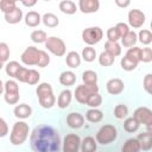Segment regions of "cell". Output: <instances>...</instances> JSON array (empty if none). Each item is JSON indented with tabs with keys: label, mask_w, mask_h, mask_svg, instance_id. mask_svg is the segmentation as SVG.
<instances>
[{
	"label": "cell",
	"mask_w": 152,
	"mask_h": 152,
	"mask_svg": "<svg viewBox=\"0 0 152 152\" xmlns=\"http://www.w3.org/2000/svg\"><path fill=\"white\" fill-rule=\"evenodd\" d=\"M146 128H147V132H151V133H152V125L148 126V127H146Z\"/></svg>",
	"instance_id": "51"
},
{
	"label": "cell",
	"mask_w": 152,
	"mask_h": 152,
	"mask_svg": "<svg viewBox=\"0 0 152 152\" xmlns=\"http://www.w3.org/2000/svg\"><path fill=\"white\" fill-rule=\"evenodd\" d=\"M42 51L43 50H39L34 46H28L26 48L21 56H20V59L23 62V64L25 65H28V66H32V65H37L39 64V61H40V57H42Z\"/></svg>",
	"instance_id": "6"
},
{
	"label": "cell",
	"mask_w": 152,
	"mask_h": 152,
	"mask_svg": "<svg viewBox=\"0 0 152 152\" xmlns=\"http://www.w3.org/2000/svg\"><path fill=\"white\" fill-rule=\"evenodd\" d=\"M36 94L39 101V104L43 108H52L56 103V97L53 95V90L50 83L48 82H42L38 84L37 89H36Z\"/></svg>",
	"instance_id": "2"
},
{
	"label": "cell",
	"mask_w": 152,
	"mask_h": 152,
	"mask_svg": "<svg viewBox=\"0 0 152 152\" xmlns=\"http://www.w3.org/2000/svg\"><path fill=\"white\" fill-rule=\"evenodd\" d=\"M58 80H59V83L62 86H64V87L68 88V87H71V86L75 84V82H76V75L71 70H65V71L61 72Z\"/></svg>",
	"instance_id": "20"
},
{
	"label": "cell",
	"mask_w": 152,
	"mask_h": 152,
	"mask_svg": "<svg viewBox=\"0 0 152 152\" xmlns=\"http://www.w3.org/2000/svg\"><path fill=\"white\" fill-rule=\"evenodd\" d=\"M17 7V2L13 0H1L0 1V10L4 14L11 12L12 10H14Z\"/></svg>",
	"instance_id": "41"
},
{
	"label": "cell",
	"mask_w": 152,
	"mask_h": 152,
	"mask_svg": "<svg viewBox=\"0 0 152 152\" xmlns=\"http://www.w3.org/2000/svg\"><path fill=\"white\" fill-rule=\"evenodd\" d=\"M137 40H138V34L134 31H129L125 37L121 38V44H122L124 48L131 49V48H133L135 45Z\"/></svg>",
	"instance_id": "32"
},
{
	"label": "cell",
	"mask_w": 152,
	"mask_h": 152,
	"mask_svg": "<svg viewBox=\"0 0 152 152\" xmlns=\"http://www.w3.org/2000/svg\"><path fill=\"white\" fill-rule=\"evenodd\" d=\"M45 48L52 55H55L57 57H62L66 52V45L63 42V39L58 38V37H55V36H51V37L48 38V40L45 43Z\"/></svg>",
	"instance_id": "9"
},
{
	"label": "cell",
	"mask_w": 152,
	"mask_h": 152,
	"mask_svg": "<svg viewBox=\"0 0 152 152\" xmlns=\"http://www.w3.org/2000/svg\"><path fill=\"white\" fill-rule=\"evenodd\" d=\"M141 147H140V142L138 141L137 138H129L127 139L122 147H121V152H140Z\"/></svg>",
	"instance_id": "24"
},
{
	"label": "cell",
	"mask_w": 152,
	"mask_h": 152,
	"mask_svg": "<svg viewBox=\"0 0 152 152\" xmlns=\"http://www.w3.org/2000/svg\"><path fill=\"white\" fill-rule=\"evenodd\" d=\"M23 68V65L19 63V62H17V61H11V62H8L6 65H5V71H6V74L10 76V77H13V78H15L17 77V74L19 72V70Z\"/></svg>",
	"instance_id": "29"
},
{
	"label": "cell",
	"mask_w": 152,
	"mask_h": 152,
	"mask_svg": "<svg viewBox=\"0 0 152 152\" xmlns=\"http://www.w3.org/2000/svg\"><path fill=\"white\" fill-rule=\"evenodd\" d=\"M66 124L71 128H81L84 125V116L77 112H72L66 116Z\"/></svg>",
	"instance_id": "17"
},
{
	"label": "cell",
	"mask_w": 152,
	"mask_h": 152,
	"mask_svg": "<svg viewBox=\"0 0 152 152\" xmlns=\"http://www.w3.org/2000/svg\"><path fill=\"white\" fill-rule=\"evenodd\" d=\"M99 93V86H86V84H81L77 86L75 91H74V96L76 99L77 102H80L81 104H87L88 99L95 94Z\"/></svg>",
	"instance_id": "7"
},
{
	"label": "cell",
	"mask_w": 152,
	"mask_h": 152,
	"mask_svg": "<svg viewBox=\"0 0 152 152\" xmlns=\"http://www.w3.org/2000/svg\"><path fill=\"white\" fill-rule=\"evenodd\" d=\"M101 103H102V96L99 93L93 94L87 101V106H89L91 108H97L99 106H101Z\"/></svg>",
	"instance_id": "42"
},
{
	"label": "cell",
	"mask_w": 152,
	"mask_h": 152,
	"mask_svg": "<svg viewBox=\"0 0 152 152\" xmlns=\"http://www.w3.org/2000/svg\"><path fill=\"white\" fill-rule=\"evenodd\" d=\"M115 27L118 28V31H119V33H120V36H121V38L122 37H125L131 30H129V26L126 24V23H118L116 25H115Z\"/></svg>",
	"instance_id": "47"
},
{
	"label": "cell",
	"mask_w": 152,
	"mask_h": 152,
	"mask_svg": "<svg viewBox=\"0 0 152 152\" xmlns=\"http://www.w3.org/2000/svg\"><path fill=\"white\" fill-rule=\"evenodd\" d=\"M102 38H103V31L99 26L87 27L82 31V39L89 46H91L94 44H97Z\"/></svg>",
	"instance_id": "8"
},
{
	"label": "cell",
	"mask_w": 152,
	"mask_h": 152,
	"mask_svg": "<svg viewBox=\"0 0 152 152\" xmlns=\"http://www.w3.org/2000/svg\"><path fill=\"white\" fill-rule=\"evenodd\" d=\"M25 24L30 27H36L42 23V15L36 11H30L25 14Z\"/></svg>",
	"instance_id": "21"
},
{
	"label": "cell",
	"mask_w": 152,
	"mask_h": 152,
	"mask_svg": "<svg viewBox=\"0 0 152 152\" xmlns=\"http://www.w3.org/2000/svg\"><path fill=\"white\" fill-rule=\"evenodd\" d=\"M140 48H138V46H133V48H131V49H128L127 50V52L125 53L126 56H128L129 58H132L133 61H135L137 63H139L140 62Z\"/></svg>",
	"instance_id": "44"
},
{
	"label": "cell",
	"mask_w": 152,
	"mask_h": 152,
	"mask_svg": "<svg viewBox=\"0 0 152 152\" xmlns=\"http://www.w3.org/2000/svg\"><path fill=\"white\" fill-rule=\"evenodd\" d=\"M61 142L58 132L45 124L34 127L30 135V144L34 152H59Z\"/></svg>",
	"instance_id": "1"
},
{
	"label": "cell",
	"mask_w": 152,
	"mask_h": 152,
	"mask_svg": "<svg viewBox=\"0 0 152 152\" xmlns=\"http://www.w3.org/2000/svg\"><path fill=\"white\" fill-rule=\"evenodd\" d=\"M81 138L75 133H69L64 137L62 142L63 152H78L81 150Z\"/></svg>",
	"instance_id": "11"
},
{
	"label": "cell",
	"mask_w": 152,
	"mask_h": 152,
	"mask_svg": "<svg viewBox=\"0 0 152 152\" xmlns=\"http://www.w3.org/2000/svg\"><path fill=\"white\" fill-rule=\"evenodd\" d=\"M30 133V127L25 121H17L13 124L11 134H10V140L13 145H21L26 141L27 137Z\"/></svg>",
	"instance_id": "3"
},
{
	"label": "cell",
	"mask_w": 152,
	"mask_h": 152,
	"mask_svg": "<svg viewBox=\"0 0 152 152\" xmlns=\"http://www.w3.org/2000/svg\"><path fill=\"white\" fill-rule=\"evenodd\" d=\"M15 80H18L19 82H23V83H27L30 86H33V84H37L40 80V74L34 70V69H27V68H21L19 70V72L17 74V77Z\"/></svg>",
	"instance_id": "10"
},
{
	"label": "cell",
	"mask_w": 152,
	"mask_h": 152,
	"mask_svg": "<svg viewBox=\"0 0 152 152\" xmlns=\"http://www.w3.org/2000/svg\"><path fill=\"white\" fill-rule=\"evenodd\" d=\"M30 38H31V40L33 43L42 44V43H46V40H48L49 37H48V34H46L45 31H43V30H34V31L31 32Z\"/></svg>",
	"instance_id": "34"
},
{
	"label": "cell",
	"mask_w": 152,
	"mask_h": 152,
	"mask_svg": "<svg viewBox=\"0 0 152 152\" xmlns=\"http://www.w3.org/2000/svg\"><path fill=\"white\" fill-rule=\"evenodd\" d=\"M140 62L142 63L152 62V49L151 48H142L140 50Z\"/></svg>",
	"instance_id": "43"
},
{
	"label": "cell",
	"mask_w": 152,
	"mask_h": 152,
	"mask_svg": "<svg viewBox=\"0 0 152 152\" xmlns=\"http://www.w3.org/2000/svg\"><path fill=\"white\" fill-rule=\"evenodd\" d=\"M13 113H14L15 118H18L20 120H24V119H27L32 115V108L27 103H19L14 107Z\"/></svg>",
	"instance_id": "16"
},
{
	"label": "cell",
	"mask_w": 152,
	"mask_h": 152,
	"mask_svg": "<svg viewBox=\"0 0 152 152\" xmlns=\"http://www.w3.org/2000/svg\"><path fill=\"white\" fill-rule=\"evenodd\" d=\"M97 141L93 137H86L81 142V152H96Z\"/></svg>",
	"instance_id": "25"
},
{
	"label": "cell",
	"mask_w": 152,
	"mask_h": 152,
	"mask_svg": "<svg viewBox=\"0 0 152 152\" xmlns=\"http://www.w3.org/2000/svg\"><path fill=\"white\" fill-rule=\"evenodd\" d=\"M142 87L145 91L150 95H152V74H146L142 81Z\"/></svg>",
	"instance_id": "46"
},
{
	"label": "cell",
	"mask_w": 152,
	"mask_h": 152,
	"mask_svg": "<svg viewBox=\"0 0 152 152\" xmlns=\"http://www.w3.org/2000/svg\"><path fill=\"white\" fill-rule=\"evenodd\" d=\"M4 15H5L6 23L13 25V24L20 23V20L23 19V11L17 6L14 10H12L11 12H8V13H6V14H4Z\"/></svg>",
	"instance_id": "22"
},
{
	"label": "cell",
	"mask_w": 152,
	"mask_h": 152,
	"mask_svg": "<svg viewBox=\"0 0 152 152\" xmlns=\"http://www.w3.org/2000/svg\"><path fill=\"white\" fill-rule=\"evenodd\" d=\"M128 25L133 28H139L141 27L145 21H146V17L145 14L140 11V10H137V8H133V10H129L128 12Z\"/></svg>",
	"instance_id": "12"
},
{
	"label": "cell",
	"mask_w": 152,
	"mask_h": 152,
	"mask_svg": "<svg viewBox=\"0 0 152 152\" xmlns=\"http://www.w3.org/2000/svg\"><path fill=\"white\" fill-rule=\"evenodd\" d=\"M127 115H128V108H127L126 104L120 103V104H116L115 106V108H114V116L116 119H119V120L126 119Z\"/></svg>",
	"instance_id": "39"
},
{
	"label": "cell",
	"mask_w": 152,
	"mask_h": 152,
	"mask_svg": "<svg viewBox=\"0 0 152 152\" xmlns=\"http://www.w3.org/2000/svg\"><path fill=\"white\" fill-rule=\"evenodd\" d=\"M115 5L116 6H119V7H122V8H125V7H128L129 5H131V1L129 0H115Z\"/></svg>",
	"instance_id": "49"
},
{
	"label": "cell",
	"mask_w": 152,
	"mask_h": 152,
	"mask_svg": "<svg viewBox=\"0 0 152 152\" xmlns=\"http://www.w3.org/2000/svg\"><path fill=\"white\" fill-rule=\"evenodd\" d=\"M82 81L86 86H97V74L93 70H86L82 72Z\"/></svg>",
	"instance_id": "26"
},
{
	"label": "cell",
	"mask_w": 152,
	"mask_h": 152,
	"mask_svg": "<svg viewBox=\"0 0 152 152\" xmlns=\"http://www.w3.org/2000/svg\"><path fill=\"white\" fill-rule=\"evenodd\" d=\"M124 88H125L124 82L120 78H110L106 83V89L110 95H118V94L122 93Z\"/></svg>",
	"instance_id": "15"
},
{
	"label": "cell",
	"mask_w": 152,
	"mask_h": 152,
	"mask_svg": "<svg viewBox=\"0 0 152 152\" xmlns=\"http://www.w3.org/2000/svg\"><path fill=\"white\" fill-rule=\"evenodd\" d=\"M138 64H139V63H137L135 61H133L132 58H129V57L126 56V55H125V56L121 58V61H120V66H121L124 70H126V71H132V70L137 69Z\"/></svg>",
	"instance_id": "36"
},
{
	"label": "cell",
	"mask_w": 152,
	"mask_h": 152,
	"mask_svg": "<svg viewBox=\"0 0 152 152\" xmlns=\"http://www.w3.org/2000/svg\"><path fill=\"white\" fill-rule=\"evenodd\" d=\"M8 133V126H7V122L4 118H0V137L4 138L6 137Z\"/></svg>",
	"instance_id": "48"
},
{
	"label": "cell",
	"mask_w": 152,
	"mask_h": 152,
	"mask_svg": "<svg viewBox=\"0 0 152 152\" xmlns=\"http://www.w3.org/2000/svg\"><path fill=\"white\" fill-rule=\"evenodd\" d=\"M71 99H72V93L70 89H64L59 93L58 95V99H57V106L61 108V109H65L69 107L70 102H71Z\"/></svg>",
	"instance_id": "18"
},
{
	"label": "cell",
	"mask_w": 152,
	"mask_h": 152,
	"mask_svg": "<svg viewBox=\"0 0 152 152\" xmlns=\"http://www.w3.org/2000/svg\"><path fill=\"white\" fill-rule=\"evenodd\" d=\"M82 59L84 62H88V63H91L95 61L96 58V50L93 48V46H86L83 50H82V55H81Z\"/></svg>",
	"instance_id": "35"
},
{
	"label": "cell",
	"mask_w": 152,
	"mask_h": 152,
	"mask_svg": "<svg viewBox=\"0 0 152 152\" xmlns=\"http://www.w3.org/2000/svg\"><path fill=\"white\" fill-rule=\"evenodd\" d=\"M58 7H59L61 12H63L65 14H74L77 11L76 4L74 1H71V0H63V1H61Z\"/></svg>",
	"instance_id": "30"
},
{
	"label": "cell",
	"mask_w": 152,
	"mask_h": 152,
	"mask_svg": "<svg viewBox=\"0 0 152 152\" xmlns=\"http://www.w3.org/2000/svg\"><path fill=\"white\" fill-rule=\"evenodd\" d=\"M150 27H151V31H152V21H151V24H150Z\"/></svg>",
	"instance_id": "52"
},
{
	"label": "cell",
	"mask_w": 152,
	"mask_h": 152,
	"mask_svg": "<svg viewBox=\"0 0 152 152\" xmlns=\"http://www.w3.org/2000/svg\"><path fill=\"white\" fill-rule=\"evenodd\" d=\"M104 51L110 53L114 57H118L121 55V45L118 42H109L107 40L104 43Z\"/></svg>",
	"instance_id": "33"
},
{
	"label": "cell",
	"mask_w": 152,
	"mask_h": 152,
	"mask_svg": "<svg viewBox=\"0 0 152 152\" xmlns=\"http://www.w3.org/2000/svg\"><path fill=\"white\" fill-rule=\"evenodd\" d=\"M114 61H115V57L108 53L107 51H102L99 56V63L102 66H110L114 64Z\"/></svg>",
	"instance_id": "37"
},
{
	"label": "cell",
	"mask_w": 152,
	"mask_h": 152,
	"mask_svg": "<svg viewBox=\"0 0 152 152\" xmlns=\"http://www.w3.org/2000/svg\"><path fill=\"white\" fill-rule=\"evenodd\" d=\"M78 8L82 13H86V14L95 13L100 8V1L99 0H80Z\"/></svg>",
	"instance_id": "14"
},
{
	"label": "cell",
	"mask_w": 152,
	"mask_h": 152,
	"mask_svg": "<svg viewBox=\"0 0 152 152\" xmlns=\"http://www.w3.org/2000/svg\"><path fill=\"white\" fill-rule=\"evenodd\" d=\"M81 61H82V57L76 52V51H70L66 53V57H65V64L71 68V69H76L81 65Z\"/></svg>",
	"instance_id": "23"
},
{
	"label": "cell",
	"mask_w": 152,
	"mask_h": 152,
	"mask_svg": "<svg viewBox=\"0 0 152 152\" xmlns=\"http://www.w3.org/2000/svg\"><path fill=\"white\" fill-rule=\"evenodd\" d=\"M37 4V1L36 0H31V1H21V5H24V6H26V7H32V6H34Z\"/></svg>",
	"instance_id": "50"
},
{
	"label": "cell",
	"mask_w": 152,
	"mask_h": 152,
	"mask_svg": "<svg viewBox=\"0 0 152 152\" xmlns=\"http://www.w3.org/2000/svg\"><path fill=\"white\" fill-rule=\"evenodd\" d=\"M10 53H11V51H10L8 45L5 42H1L0 43V61H1L2 65H5V63L10 58Z\"/></svg>",
	"instance_id": "40"
},
{
	"label": "cell",
	"mask_w": 152,
	"mask_h": 152,
	"mask_svg": "<svg viewBox=\"0 0 152 152\" xmlns=\"http://www.w3.org/2000/svg\"><path fill=\"white\" fill-rule=\"evenodd\" d=\"M133 116L139 121V124H144L146 127L152 125V110L147 107H138L134 110Z\"/></svg>",
	"instance_id": "13"
},
{
	"label": "cell",
	"mask_w": 152,
	"mask_h": 152,
	"mask_svg": "<svg viewBox=\"0 0 152 152\" xmlns=\"http://www.w3.org/2000/svg\"><path fill=\"white\" fill-rule=\"evenodd\" d=\"M4 99L8 104H17L20 95H19V86L13 80H7L4 83Z\"/></svg>",
	"instance_id": "5"
},
{
	"label": "cell",
	"mask_w": 152,
	"mask_h": 152,
	"mask_svg": "<svg viewBox=\"0 0 152 152\" xmlns=\"http://www.w3.org/2000/svg\"><path fill=\"white\" fill-rule=\"evenodd\" d=\"M118 138V129L114 125H103L96 133V141L101 145H108Z\"/></svg>",
	"instance_id": "4"
},
{
	"label": "cell",
	"mask_w": 152,
	"mask_h": 152,
	"mask_svg": "<svg viewBox=\"0 0 152 152\" xmlns=\"http://www.w3.org/2000/svg\"><path fill=\"white\" fill-rule=\"evenodd\" d=\"M138 40L144 45L151 44L152 43V31L151 30H146V28L140 30L139 33H138Z\"/></svg>",
	"instance_id": "38"
},
{
	"label": "cell",
	"mask_w": 152,
	"mask_h": 152,
	"mask_svg": "<svg viewBox=\"0 0 152 152\" xmlns=\"http://www.w3.org/2000/svg\"><path fill=\"white\" fill-rule=\"evenodd\" d=\"M107 38L109 42H118L119 39H121V36H120V33L115 26L109 27L107 30Z\"/></svg>",
	"instance_id": "45"
},
{
	"label": "cell",
	"mask_w": 152,
	"mask_h": 152,
	"mask_svg": "<svg viewBox=\"0 0 152 152\" xmlns=\"http://www.w3.org/2000/svg\"><path fill=\"white\" fill-rule=\"evenodd\" d=\"M139 121L134 118V116H131V118H126L125 121H124V129L128 133H134L139 129Z\"/></svg>",
	"instance_id": "31"
},
{
	"label": "cell",
	"mask_w": 152,
	"mask_h": 152,
	"mask_svg": "<svg viewBox=\"0 0 152 152\" xmlns=\"http://www.w3.org/2000/svg\"><path fill=\"white\" fill-rule=\"evenodd\" d=\"M137 139L140 142V147L142 151H150L152 148V133L151 132L146 131V132L139 133Z\"/></svg>",
	"instance_id": "19"
},
{
	"label": "cell",
	"mask_w": 152,
	"mask_h": 152,
	"mask_svg": "<svg viewBox=\"0 0 152 152\" xmlns=\"http://www.w3.org/2000/svg\"><path fill=\"white\" fill-rule=\"evenodd\" d=\"M42 21L43 24L46 26V27H50V28H53L56 26H58L59 24V19L56 14L53 13H45L42 15Z\"/></svg>",
	"instance_id": "28"
},
{
	"label": "cell",
	"mask_w": 152,
	"mask_h": 152,
	"mask_svg": "<svg viewBox=\"0 0 152 152\" xmlns=\"http://www.w3.org/2000/svg\"><path fill=\"white\" fill-rule=\"evenodd\" d=\"M86 119L89 122L96 124V122H100L103 119V113L100 109H97V108H90L86 113Z\"/></svg>",
	"instance_id": "27"
}]
</instances>
